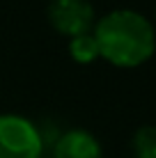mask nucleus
I'll list each match as a JSON object with an SVG mask.
<instances>
[{"instance_id": "nucleus-1", "label": "nucleus", "mask_w": 156, "mask_h": 158, "mask_svg": "<svg viewBox=\"0 0 156 158\" xmlns=\"http://www.w3.org/2000/svg\"><path fill=\"white\" fill-rule=\"evenodd\" d=\"M92 35L99 57L120 69H136L149 62L156 53V28L136 9H112L96 19Z\"/></svg>"}, {"instance_id": "nucleus-4", "label": "nucleus", "mask_w": 156, "mask_h": 158, "mask_svg": "<svg viewBox=\"0 0 156 158\" xmlns=\"http://www.w3.org/2000/svg\"><path fill=\"white\" fill-rule=\"evenodd\" d=\"M51 158H103V149L90 131L69 128L55 140Z\"/></svg>"}, {"instance_id": "nucleus-6", "label": "nucleus", "mask_w": 156, "mask_h": 158, "mask_svg": "<svg viewBox=\"0 0 156 158\" xmlns=\"http://www.w3.org/2000/svg\"><path fill=\"white\" fill-rule=\"evenodd\" d=\"M133 158H156V126H140L131 138Z\"/></svg>"}, {"instance_id": "nucleus-2", "label": "nucleus", "mask_w": 156, "mask_h": 158, "mask_svg": "<svg viewBox=\"0 0 156 158\" xmlns=\"http://www.w3.org/2000/svg\"><path fill=\"white\" fill-rule=\"evenodd\" d=\"M44 135L23 115H0V158H41Z\"/></svg>"}, {"instance_id": "nucleus-3", "label": "nucleus", "mask_w": 156, "mask_h": 158, "mask_svg": "<svg viewBox=\"0 0 156 158\" xmlns=\"http://www.w3.org/2000/svg\"><path fill=\"white\" fill-rule=\"evenodd\" d=\"M46 16L53 30L64 35L67 39L92 32L96 23V14L90 0H51Z\"/></svg>"}, {"instance_id": "nucleus-5", "label": "nucleus", "mask_w": 156, "mask_h": 158, "mask_svg": "<svg viewBox=\"0 0 156 158\" xmlns=\"http://www.w3.org/2000/svg\"><path fill=\"white\" fill-rule=\"evenodd\" d=\"M69 55L78 64H92L94 60H99V46H96V39L92 32L71 37L69 39Z\"/></svg>"}]
</instances>
